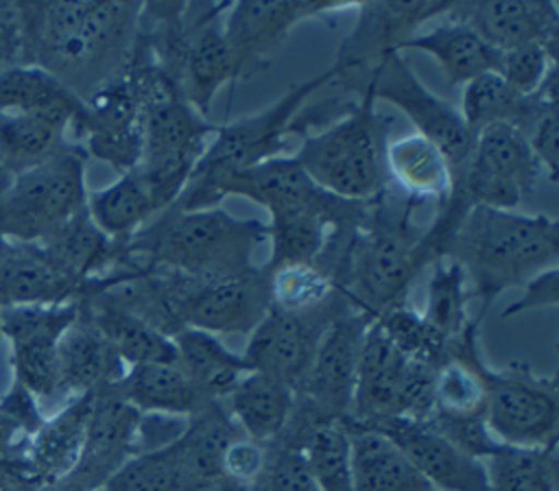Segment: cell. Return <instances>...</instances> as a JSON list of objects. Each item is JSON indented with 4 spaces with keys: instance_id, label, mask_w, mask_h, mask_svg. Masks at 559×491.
<instances>
[{
    "instance_id": "obj_1",
    "label": "cell",
    "mask_w": 559,
    "mask_h": 491,
    "mask_svg": "<svg viewBox=\"0 0 559 491\" xmlns=\"http://www.w3.org/2000/svg\"><path fill=\"white\" fill-rule=\"evenodd\" d=\"M142 2H31L22 9V44L39 68L85 100L124 74Z\"/></svg>"
},
{
    "instance_id": "obj_2",
    "label": "cell",
    "mask_w": 559,
    "mask_h": 491,
    "mask_svg": "<svg viewBox=\"0 0 559 491\" xmlns=\"http://www.w3.org/2000/svg\"><path fill=\"white\" fill-rule=\"evenodd\" d=\"M419 203L391 194L389 185L367 203V212L334 273V286L349 306L371 321L404 306L406 295L435 249L426 227L413 220Z\"/></svg>"
},
{
    "instance_id": "obj_3",
    "label": "cell",
    "mask_w": 559,
    "mask_h": 491,
    "mask_svg": "<svg viewBox=\"0 0 559 491\" xmlns=\"http://www.w3.org/2000/svg\"><path fill=\"white\" fill-rule=\"evenodd\" d=\"M124 74L140 103L142 155L135 170L159 214L186 188L218 124L183 98L175 76L155 61L140 35H135Z\"/></svg>"
},
{
    "instance_id": "obj_4",
    "label": "cell",
    "mask_w": 559,
    "mask_h": 491,
    "mask_svg": "<svg viewBox=\"0 0 559 491\" xmlns=\"http://www.w3.org/2000/svg\"><path fill=\"white\" fill-rule=\"evenodd\" d=\"M445 255L463 266L469 295L480 299V323L500 292L557 266L559 223L546 214L474 205L459 223Z\"/></svg>"
},
{
    "instance_id": "obj_5",
    "label": "cell",
    "mask_w": 559,
    "mask_h": 491,
    "mask_svg": "<svg viewBox=\"0 0 559 491\" xmlns=\"http://www.w3.org/2000/svg\"><path fill=\"white\" fill-rule=\"evenodd\" d=\"M269 242V227L236 218L221 207L179 209L168 205L124 240V258L194 279H218L253 268Z\"/></svg>"
},
{
    "instance_id": "obj_6",
    "label": "cell",
    "mask_w": 559,
    "mask_h": 491,
    "mask_svg": "<svg viewBox=\"0 0 559 491\" xmlns=\"http://www.w3.org/2000/svg\"><path fill=\"white\" fill-rule=\"evenodd\" d=\"M386 129L376 111L371 76L358 103L314 133H306L293 155L321 190L367 203L386 188Z\"/></svg>"
},
{
    "instance_id": "obj_7",
    "label": "cell",
    "mask_w": 559,
    "mask_h": 491,
    "mask_svg": "<svg viewBox=\"0 0 559 491\" xmlns=\"http://www.w3.org/2000/svg\"><path fill=\"white\" fill-rule=\"evenodd\" d=\"M85 201V155L63 144L13 177L0 201V233L22 242H41L83 212Z\"/></svg>"
},
{
    "instance_id": "obj_8",
    "label": "cell",
    "mask_w": 559,
    "mask_h": 491,
    "mask_svg": "<svg viewBox=\"0 0 559 491\" xmlns=\"http://www.w3.org/2000/svg\"><path fill=\"white\" fill-rule=\"evenodd\" d=\"M437 369L404 356L371 321L356 373L347 421L371 426L382 419H426L432 410Z\"/></svg>"
},
{
    "instance_id": "obj_9",
    "label": "cell",
    "mask_w": 559,
    "mask_h": 491,
    "mask_svg": "<svg viewBox=\"0 0 559 491\" xmlns=\"http://www.w3.org/2000/svg\"><path fill=\"white\" fill-rule=\"evenodd\" d=\"M485 423L500 445L550 447L559 434V388L555 375H539L528 364L483 367Z\"/></svg>"
},
{
    "instance_id": "obj_10",
    "label": "cell",
    "mask_w": 559,
    "mask_h": 491,
    "mask_svg": "<svg viewBox=\"0 0 559 491\" xmlns=\"http://www.w3.org/2000/svg\"><path fill=\"white\" fill-rule=\"evenodd\" d=\"M358 20L343 39L332 63L334 96L347 105L356 103L384 57L400 52L404 39L432 17H441L450 2H356Z\"/></svg>"
},
{
    "instance_id": "obj_11",
    "label": "cell",
    "mask_w": 559,
    "mask_h": 491,
    "mask_svg": "<svg viewBox=\"0 0 559 491\" xmlns=\"http://www.w3.org/2000/svg\"><path fill=\"white\" fill-rule=\"evenodd\" d=\"M542 175L526 137L511 124H493L474 135L465 166L452 177L450 196L465 207L515 209Z\"/></svg>"
},
{
    "instance_id": "obj_12",
    "label": "cell",
    "mask_w": 559,
    "mask_h": 491,
    "mask_svg": "<svg viewBox=\"0 0 559 491\" xmlns=\"http://www.w3.org/2000/svg\"><path fill=\"white\" fill-rule=\"evenodd\" d=\"M332 79L334 68L330 65L328 70L290 87L271 107L218 127L192 172L236 170L284 155V140L293 133V122L297 113L301 111L306 100L321 92Z\"/></svg>"
},
{
    "instance_id": "obj_13",
    "label": "cell",
    "mask_w": 559,
    "mask_h": 491,
    "mask_svg": "<svg viewBox=\"0 0 559 491\" xmlns=\"http://www.w3.org/2000/svg\"><path fill=\"white\" fill-rule=\"evenodd\" d=\"M175 308L183 327L210 334H251L271 310L269 273L253 266L245 273L194 279L175 273Z\"/></svg>"
},
{
    "instance_id": "obj_14",
    "label": "cell",
    "mask_w": 559,
    "mask_h": 491,
    "mask_svg": "<svg viewBox=\"0 0 559 491\" xmlns=\"http://www.w3.org/2000/svg\"><path fill=\"white\" fill-rule=\"evenodd\" d=\"M349 308V301L338 288L328 301L310 310L286 312L271 308L249 334L242 358L251 371H260L297 388L312 362L323 332Z\"/></svg>"
},
{
    "instance_id": "obj_15",
    "label": "cell",
    "mask_w": 559,
    "mask_h": 491,
    "mask_svg": "<svg viewBox=\"0 0 559 491\" xmlns=\"http://www.w3.org/2000/svg\"><path fill=\"white\" fill-rule=\"evenodd\" d=\"M371 319L349 308L323 332L295 402L317 419L345 421L352 412L358 360Z\"/></svg>"
},
{
    "instance_id": "obj_16",
    "label": "cell",
    "mask_w": 559,
    "mask_h": 491,
    "mask_svg": "<svg viewBox=\"0 0 559 491\" xmlns=\"http://www.w3.org/2000/svg\"><path fill=\"white\" fill-rule=\"evenodd\" d=\"M371 94L397 107L415 127V133L430 140L448 157L452 177L465 166L474 135L463 122L461 111L432 94L411 70L400 52H391L371 74Z\"/></svg>"
},
{
    "instance_id": "obj_17",
    "label": "cell",
    "mask_w": 559,
    "mask_h": 491,
    "mask_svg": "<svg viewBox=\"0 0 559 491\" xmlns=\"http://www.w3.org/2000/svg\"><path fill=\"white\" fill-rule=\"evenodd\" d=\"M356 7L336 0H240L225 11V37L234 59V79H251L264 70L286 35L299 22Z\"/></svg>"
},
{
    "instance_id": "obj_18",
    "label": "cell",
    "mask_w": 559,
    "mask_h": 491,
    "mask_svg": "<svg viewBox=\"0 0 559 491\" xmlns=\"http://www.w3.org/2000/svg\"><path fill=\"white\" fill-rule=\"evenodd\" d=\"M76 312L79 301L7 306L2 310L0 327L11 343L17 386L33 399H48L61 393L57 349Z\"/></svg>"
},
{
    "instance_id": "obj_19",
    "label": "cell",
    "mask_w": 559,
    "mask_h": 491,
    "mask_svg": "<svg viewBox=\"0 0 559 491\" xmlns=\"http://www.w3.org/2000/svg\"><path fill=\"white\" fill-rule=\"evenodd\" d=\"M142 419L144 415L120 395L118 384L94 391V406L79 460L50 491H100L140 452Z\"/></svg>"
},
{
    "instance_id": "obj_20",
    "label": "cell",
    "mask_w": 559,
    "mask_h": 491,
    "mask_svg": "<svg viewBox=\"0 0 559 491\" xmlns=\"http://www.w3.org/2000/svg\"><path fill=\"white\" fill-rule=\"evenodd\" d=\"M74 129L85 137L90 155L120 172L138 168L142 155L140 103L127 74L111 79L83 100Z\"/></svg>"
},
{
    "instance_id": "obj_21",
    "label": "cell",
    "mask_w": 559,
    "mask_h": 491,
    "mask_svg": "<svg viewBox=\"0 0 559 491\" xmlns=\"http://www.w3.org/2000/svg\"><path fill=\"white\" fill-rule=\"evenodd\" d=\"M365 428L391 439L435 491H489L485 463L459 450L428 421L395 417Z\"/></svg>"
},
{
    "instance_id": "obj_22",
    "label": "cell",
    "mask_w": 559,
    "mask_h": 491,
    "mask_svg": "<svg viewBox=\"0 0 559 491\" xmlns=\"http://www.w3.org/2000/svg\"><path fill=\"white\" fill-rule=\"evenodd\" d=\"M445 15L472 26L498 52L524 44H546L550 48H557L559 11L557 4L550 0L450 2Z\"/></svg>"
},
{
    "instance_id": "obj_23",
    "label": "cell",
    "mask_w": 559,
    "mask_h": 491,
    "mask_svg": "<svg viewBox=\"0 0 559 491\" xmlns=\"http://www.w3.org/2000/svg\"><path fill=\"white\" fill-rule=\"evenodd\" d=\"M94 406V393L74 395L55 417L44 419L31 434L24 454L26 480L52 489L76 465L87 421Z\"/></svg>"
},
{
    "instance_id": "obj_24",
    "label": "cell",
    "mask_w": 559,
    "mask_h": 491,
    "mask_svg": "<svg viewBox=\"0 0 559 491\" xmlns=\"http://www.w3.org/2000/svg\"><path fill=\"white\" fill-rule=\"evenodd\" d=\"M277 441L301 452L319 491H354L352 441L345 421L317 419L295 402L293 415Z\"/></svg>"
},
{
    "instance_id": "obj_25",
    "label": "cell",
    "mask_w": 559,
    "mask_h": 491,
    "mask_svg": "<svg viewBox=\"0 0 559 491\" xmlns=\"http://www.w3.org/2000/svg\"><path fill=\"white\" fill-rule=\"evenodd\" d=\"M57 354L61 393H94L118 384L127 373L124 362L90 319L81 301L76 319L59 340Z\"/></svg>"
},
{
    "instance_id": "obj_26",
    "label": "cell",
    "mask_w": 559,
    "mask_h": 491,
    "mask_svg": "<svg viewBox=\"0 0 559 491\" xmlns=\"http://www.w3.org/2000/svg\"><path fill=\"white\" fill-rule=\"evenodd\" d=\"M548 98H557V70L531 96L515 92L498 72H487L463 85L459 111L472 135L493 124H511L524 133Z\"/></svg>"
},
{
    "instance_id": "obj_27",
    "label": "cell",
    "mask_w": 559,
    "mask_h": 491,
    "mask_svg": "<svg viewBox=\"0 0 559 491\" xmlns=\"http://www.w3.org/2000/svg\"><path fill=\"white\" fill-rule=\"evenodd\" d=\"M428 31H417L402 41V50L428 52L443 70L450 85H465L472 79L496 72L498 50L491 48L472 26L450 15Z\"/></svg>"
},
{
    "instance_id": "obj_28",
    "label": "cell",
    "mask_w": 559,
    "mask_h": 491,
    "mask_svg": "<svg viewBox=\"0 0 559 491\" xmlns=\"http://www.w3.org/2000/svg\"><path fill=\"white\" fill-rule=\"evenodd\" d=\"M83 286L59 273L39 244L7 247L0 258V299L7 306H48L72 301Z\"/></svg>"
},
{
    "instance_id": "obj_29",
    "label": "cell",
    "mask_w": 559,
    "mask_h": 491,
    "mask_svg": "<svg viewBox=\"0 0 559 491\" xmlns=\"http://www.w3.org/2000/svg\"><path fill=\"white\" fill-rule=\"evenodd\" d=\"M118 391L142 415L188 419L210 404L175 360L129 367Z\"/></svg>"
},
{
    "instance_id": "obj_30",
    "label": "cell",
    "mask_w": 559,
    "mask_h": 491,
    "mask_svg": "<svg viewBox=\"0 0 559 491\" xmlns=\"http://www.w3.org/2000/svg\"><path fill=\"white\" fill-rule=\"evenodd\" d=\"M39 247L59 273L85 288V295L94 282L92 275L107 266L114 268L124 253V242L107 238L92 223L87 209L41 240Z\"/></svg>"
},
{
    "instance_id": "obj_31",
    "label": "cell",
    "mask_w": 559,
    "mask_h": 491,
    "mask_svg": "<svg viewBox=\"0 0 559 491\" xmlns=\"http://www.w3.org/2000/svg\"><path fill=\"white\" fill-rule=\"evenodd\" d=\"M81 109H39L0 113V164L11 172L44 161L63 146V131L81 118Z\"/></svg>"
},
{
    "instance_id": "obj_32",
    "label": "cell",
    "mask_w": 559,
    "mask_h": 491,
    "mask_svg": "<svg viewBox=\"0 0 559 491\" xmlns=\"http://www.w3.org/2000/svg\"><path fill=\"white\" fill-rule=\"evenodd\" d=\"M386 179L400 194L417 203L437 201L443 205L452 192V166L448 157L419 133L402 135L384 146Z\"/></svg>"
},
{
    "instance_id": "obj_33",
    "label": "cell",
    "mask_w": 559,
    "mask_h": 491,
    "mask_svg": "<svg viewBox=\"0 0 559 491\" xmlns=\"http://www.w3.org/2000/svg\"><path fill=\"white\" fill-rule=\"evenodd\" d=\"M354 491H435L402 450L378 430L347 421Z\"/></svg>"
},
{
    "instance_id": "obj_34",
    "label": "cell",
    "mask_w": 559,
    "mask_h": 491,
    "mask_svg": "<svg viewBox=\"0 0 559 491\" xmlns=\"http://www.w3.org/2000/svg\"><path fill=\"white\" fill-rule=\"evenodd\" d=\"M223 404L245 436L266 445L286 428L295 408V388L260 371H249Z\"/></svg>"
},
{
    "instance_id": "obj_35",
    "label": "cell",
    "mask_w": 559,
    "mask_h": 491,
    "mask_svg": "<svg viewBox=\"0 0 559 491\" xmlns=\"http://www.w3.org/2000/svg\"><path fill=\"white\" fill-rule=\"evenodd\" d=\"M175 362L207 402H223L251 369L240 354L227 349L218 336L183 327L173 336Z\"/></svg>"
},
{
    "instance_id": "obj_36",
    "label": "cell",
    "mask_w": 559,
    "mask_h": 491,
    "mask_svg": "<svg viewBox=\"0 0 559 491\" xmlns=\"http://www.w3.org/2000/svg\"><path fill=\"white\" fill-rule=\"evenodd\" d=\"M100 491H210L183 454L177 436L133 454Z\"/></svg>"
},
{
    "instance_id": "obj_37",
    "label": "cell",
    "mask_w": 559,
    "mask_h": 491,
    "mask_svg": "<svg viewBox=\"0 0 559 491\" xmlns=\"http://www.w3.org/2000/svg\"><path fill=\"white\" fill-rule=\"evenodd\" d=\"M81 303L127 369L135 364L175 360L173 338L146 321L94 295H87Z\"/></svg>"
},
{
    "instance_id": "obj_38",
    "label": "cell",
    "mask_w": 559,
    "mask_h": 491,
    "mask_svg": "<svg viewBox=\"0 0 559 491\" xmlns=\"http://www.w3.org/2000/svg\"><path fill=\"white\" fill-rule=\"evenodd\" d=\"M92 223L111 240L124 242L155 214L157 205L138 175V170L122 172L114 183L92 192L85 201Z\"/></svg>"
},
{
    "instance_id": "obj_39",
    "label": "cell",
    "mask_w": 559,
    "mask_h": 491,
    "mask_svg": "<svg viewBox=\"0 0 559 491\" xmlns=\"http://www.w3.org/2000/svg\"><path fill=\"white\" fill-rule=\"evenodd\" d=\"M469 299L472 295L463 266L450 255L437 258L432 262V273L428 279V303L421 316L430 327L450 340V347L467 330L478 325V321L467 312Z\"/></svg>"
},
{
    "instance_id": "obj_40",
    "label": "cell",
    "mask_w": 559,
    "mask_h": 491,
    "mask_svg": "<svg viewBox=\"0 0 559 491\" xmlns=\"http://www.w3.org/2000/svg\"><path fill=\"white\" fill-rule=\"evenodd\" d=\"M483 463L487 471L489 491H559L557 445H500Z\"/></svg>"
},
{
    "instance_id": "obj_41",
    "label": "cell",
    "mask_w": 559,
    "mask_h": 491,
    "mask_svg": "<svg viewBox=\"0 0 559 491\" xmlns=\"http://www.w3.org/2000/svg\"><path fill=\"white\" fill-rule=\"evenodd\" d=\"M55 107L81 109L83 100L39 65L4 68L0 72V113Z\"/></svg>"
},
{
    "instance_id": "obj_42",
    "label": "cell",
    "mask_w": 559,
    "mask_h": 491,
    "mask_svg": "<svg viewBox=\"0 0 559 491\" xmlns=\"http://www.w3.org/2000/svg\"><path fill=\"white\" fill-rule=\"evenodd\" d=\"M271 308L301 312L328 301L336 286L332 277L317 264H284L266 268Z\"/></svg>"
},
{
    "instance_id": "obj_43",
    "label": "cell",
    "mask_w": 559,
    "mask_h": 491,
    "mask_svg": "<svg viewBox=\"0 0 559 491\" xmlns=\"http://www.w3.org/2000/svg\"><path fill=\"white\" fill-rule=\"evenodd\" d=\"M242 491H319L301 452L284 441L266 443L258 476Z\"/></svg>"
},
{
    "instance_id": "obj_44",
    "label": "cell",
    "mask_w": 559,
    "mask_h": 491,
    "mask_svg": "<svg viewBox=\"0 0 559 491\" xmlns=\"http://www.w3.org/2000/svg\"><path fill=\"white\" fill-rule=\"evenodd\" d=\"M557 70V48L546 44H524L500 50L496 72L520 94H535L548 74Z\"/></svg>"
},
{
    "instance_id": "obj_45",
    "label": "cell",
    "mask_w": 559,
    "mask_h": 491,
    "mask_svg": "<svg viewBox=\"0 0 559 491\" xmlns=\"http://www.w3.org/2000/svg\"><path fill=\"white\" fill-rule=\"evenodd\" d=\"M524 137L537 157L542 172L548 175L552 183L559 177V116H557V98L544 100L535 118L524 131Z\"/></svg>"
},
{
    "instance_id": "obj_46",
    "label": "cell",
    "mask_w": 559,
    "mask_h": 491,
    "mask_svg": "<svg viewBox=\"0 0 559 491\" xmlns=\"http://www.w3.org/2000/svg\"><path fill=\"white\" fill-rule=\"evenodd\" d=\"M522 297L502 310V316H518L522 312L552 308L559 301V268L550 266L526 279Z\"/></svg>"
},
{
    "instance_id": "obj_47",
    "label": "cell",
    "mask_w": 559,
    "mask_h": 491,
    "mask_svg": "<svg viewBox=\"0 0 559 491\" xmlns=\"http://www.w3.org/2000/svg\"><path fill=\"white\" fill-rule=\"evenodd\" d=\"M20 44H22L20 17H15L13 9L0 2V72L4 70L7 61L15 59Z\"/></svg>"
},
{
    "instance_id": "obj_48",
    "label": "cell",
    "mask_w": 559,
    "mask_h": 491,
    "mask_svg": "<svg viewBox=\"0 0 559 491\" xmlns=\"http://www.w3.org/2000/svg\"><path fill=\"white\" fill-rule=\"evenodd\" d=\"M13 177H15V175H11V172L0 164V201H2L4 194L9 192V188H11V183H13Z\"/></svg>"
},
{
    "instance_id": "obj_49",
    "label": "cell",
    "mask_w": 559,
    "mask_h": 491,
    "mask_svg": "<svg viewBox=\"0 0 559 491\" xmlns=\"http://www.w3.org/2000/svg\"><path fill=\"white\" fill-rule=\"evenodd\" d=\"M4 249H7V242H4V236L0 233V258H2V253H4Z\"/></svg>"
}]
</instances>
